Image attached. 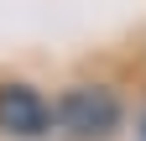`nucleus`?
I'll return each mask as SVG.
<instances>
[{
  "label": "nucleus",
  "mask_w": 146,
  "mask_h": 141,
  "mask_svg": "<svg viewBox=\"0 0 146 141\" xmlns=\"http://www.w3.org/2000/svg\"><path fill=\"white\" fill-rule=\"evenodd\" d=\"M52 120H58V131L68 141H104L120 126V99L110 89H99V84H73L52 104Z\"/></svg>",
  "instance_id": "nucleus-1"
},
{
  "label": "nucleus",
  "mask_w": 146,
  "mask_h": 141,
  "mask_svg": "<svg viewBox=\"0 0 146 141\" xmlns=\"http://www.w3.org/2000/svg\"><path fill=\"white\" fill-rule=\"evenodd\" d=\"M52 126V104L31 89V84H0V131L5 136H42Z\"/></svg>",
  "instance_id": "nucleus-2"
},
{
  "label": "nucleus",
  "mask_w": 146,
  "mask_h": 141,
  "mask_svg": "<svg viewBox=\"0 0 146 141\" xmlns=\"http://www.w3.org/2000/svg\"><path fill=\"white\" fill-rule=\"evenodd\" d=\"M141 141H146V126H141Z\"/></svg>",
  "instance_id": "nucleus-3"
}]
</instances>
